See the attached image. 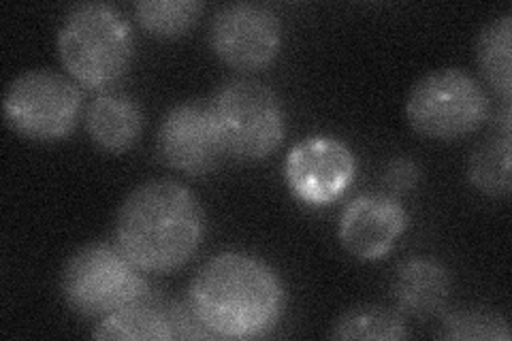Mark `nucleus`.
I'll return each mask as SVG.
<instances>
[{
    "instance_id": "7ed1b4c3",
    "label": "nucleus",
    "mask_w": 512,
    "mask_h": 341,
    "mask_svg": "<svg viewBox=\"0 0 512 341\" xmlns=\"http://www.w3.org/2000/svg\"><path fill=\"white\" fill-rule=\"evenodd\" d=\"M58 56L75 84L105 90L120 81L133 62V32L105 3L75 5L58 30Z\"/></svg>"
},
{
    "instance_id": "f3484780",
    "label": "nucleus",
    "mask_w": 512,
    "mask_h": 341,
    "mask_svg": "<svg viewBox=\"0 0 512 341\" xmlns=\"http://www.w3.org/2000/svg\"><path fill=\"white\" fill-rule=\"evenodd\" d=\"M402 314L382 305H357L333 324V339H406Z\"/></svg>"
},
{
    "instance_id": "f03ea898",
    "label": "nucleus",
    "mask_w": 512,
    "mask_h": 341,
    "mask_svg": "<svg viewBox=\"0 0 512 341\" xmlns=\"http://www.w3.org/2000/svg\"><path fill=\"white\" fill-rule=\"evenodd\" d=\"M205 229L199 199L184 184L150 180L128 192L116 218V246L146 273H169L197 254Z\"/></svg>"
},
{
    "instance_id": "20e7f679",
    "label": "nucleus",
    "mask_w": 512,
    "mask_h": 341,
    "mask_svg": "<svg viewBox=\"0 0 512 341\" xmlns=\"http://www.w3.org/2000/svg\"><path fill=\"white\" fill-rule=\"evenodd\" d=\"M143 273L118 246L94 241L64 263L60 292L71 312L105 318L148 295L150 284Z\"/></svg>"
},
{
    "instance_id": "dca6fc26",
    "label": "nucleus",
    "mask_w": 512,
    "mask_h": 341,
    "mask_svg": "<svg viewBox=\"0 0 512 341\" xmlns=\"http://www.w3.org/2000/svg\"><path fill=\"white\" fill-rule=\"evenodd\" d=\"M510 137L500 135L483 141L472 152L468 162L470 184L489 197H508L510 180Z\"/></svg>"
},
{
    "instance_id": "6ab92c4d",
    "label": "nucleus",
    "mask_w": 512,
    "mask_h": 341,
    "mask_svg": "<svg viewBox=\"0 0 512 341\" xmlns=\"http://www.w3.org/2000/svg\"><path fill=\"white\" fill-rule=\"evenodd\" d=\"M436 337L448 341H510V327L498 312L457 310L442 318Z\"/></svg>"
},
{
    "instance_id": "0eeeda50",
    "label": "nucleus",
    "mask_w": 512,
    "mask_h": 341,
    "mask_svg": "<svg viewBox=\"0 0 512 341\" xmlns=\"http://www.w3.org/2000/svg\"><path fill=\"white\" fill-rule=\"evenodd\" d=\"M82 113V90L60 73L35 69L15 77L3 101L7 126L30 141H60Z\"/></svg>"
},
{
    "instance_id": "f257e3e1",
    "label": "nucleus",
    "mask_w": 512,
    "mask_h": 341,
    "mask_svg": "<svg viewBox=\"0 0 512 341\" xmlns=\"http://www.w3.org/2000/svg\"><path fill=\"white\" fill-rule=\"evenodd\" d=\"M188 303L214 339L263 337L282 318L286 292L263 258L246 252L212 256L190 282Z\"/></svg>"
},
{
    "instance_id": "39448f33",
    "label": "nucleus",
    "mask_w": 512,
    "mask_h": 341,
    "mask_svg": "<svg viewBox=\"0 0 512 341\" xmlns=\"http://www.w3.org/2000/svg\"><path fill=\"white\" fill-rule=\"evenodd\" d=\"M224 154L263 160L284 141L286 120L280 96L256 79H231L210 101Z\"/></svg>"
},
{
    "instance_id": "4468645a",
    "label": "nucleus",
    "mask_w": 512,
    "mask_h": 341,
    "mask_svg": "<svg viewBox=\"0 0 512 341\" xmlns=\"http://www.w3.org/2000/svg\"><path fill=\"white\" fill-rule=\"evenodd\" d=\"M90 139L105 152H126L143 133V111L133 96L103 92L86 109Z\"/></svg>"
},
{
    "instance_id": "9d476101",
    "label": "nucleus",
    "mask_w": 512,
    "mask_h": 341,
    "mask_svg": "<svg viewBox=\"0 0 512 341\" xmlns=\"http://www.w3.org/2000/svg\"><path fill=\"white\" fill-rule=\"evenodd\" d=\"M156 152L167 167L186 175H207L227 156L210 103L190 101L167 111L158 126Z\"/></svg>"
},
{
    "instance_id": "2eb2a0df",
    "label": "nucleus",
    "mask_w": 512,
    "mask_h": 341,
    "mask_svg": "<svg viewBox=\"0 0 512 341\" xmlns=\"http://www.w3.org/2000/svg\"><path fill=\"white\" fill-rule=\"evenodd\" d=\"M512 15L504 13L480 30L476 41V62L483 79L510 101L512 94Z\"/></svg>"
},
{
    "instance_id": "ddd939ff",
    "label": "nucleus",
    "mask_w": 512,
    "mask_h": 341,
    "mask_svg": "<svg viewBox=\"0 0 512 341\" xmlns=\"http://www.w3.org/2000/svg\"><path fill=\"white\" fill-rule=\"evenodd\" d=\"M451 290V273L429 258H410L399 265L393 278V299L397 307L416 318L440 314L451 297Z\"/></svg>"
},
{
    "instance_id": "aec40b11",
    "label": "nucleus",
    "mask_w": 512,
    "mask_h": 341,
    "mask_svg": "<svg viewBox=\"0 0 512 341\" xmlns=\"http://www.w3.org/2000/svg\"><path fill=\"white\" fill-rule=\"evenodd\" d=\"M384 182L393 192H408L419 182V167L410 158H395L384 175Z\"/></svg>"
},
{
    "instance_id": "f8f14e48",
    "label": "nucleus",
    "mask_w": 512,
    "mask_h": 341,
    "mask_svg": "<svg viewBox=\"0 0 512 341\" xmlns=\"http://www.w3.org/2000/svg\"><path fill=\"white\" fill-rule=\"evenodd\" d=\"M408 226L404 205L391 194H363L340 216L342 246L359 261H378L395 246Z\"/></svg>"
},
{
    "instance_id": "a211bd4d",
    "label": "nucleus",
    "mask_w": 512,
    "mask_h": 341,
    "mask_svg": "<svg viewBox=\"0 0 512 341\" xmlns=\"http://www.w3.org/2000/svg\"><path fill=\"white\" fill-rule=\"evenodd\" d=\"M197 0H141L135 5L139 26L158 39H178L199 22Z\"/></svg>"
},
{
    "instance_id": "423d86ee",
    "label": "nucleus",
    "mask_w": 512,
    "mask_h": 341,
    "mask_svg": "<svg viewBox=\"0 0 512 341\" xmlns=\"http://www.w3.org/2000/svg\"><path fill=\"white\" fill-rule=\"evenodd\" d=\"M406 116L427 139L455 141L472 135L489 118V96L480 81L461 69H438L416 81Z\"/></svg>"
},
{
    "instance_id": "1a4fd4ad",
    "label": "nucleus",
    "mask_w": 512,
    "mask_h": 341,
    "mask_svg": "<svg viewBox=\"0 0 512 341\" xmlns=\"http://www.w3.org/2000/svg\"><path fill=\"white\" fill-rule=\"evenodd\" d=\"M357 162L346 143L314 135L293 145L284 162V177L295 197L308 205L340 199L355 180Z\"/></svg>"
},
{
    "instance_id": "6e6552de",
    "label": "nucleus",
    "mask_w": 512,
    "mask_h": 341,
    "mask_svg": "<svg viewBox=\"0 0 512 341\" xmlns=\"http://www.w3.org/2000/svg\"><path fill=\"white\" fill-rule=\"evenodd\" d=\"M216 56L239 71H259L282 47V24L274 9L259 3H233L216 11L210 26Z\"/></svg>"
},
{
    "instance_id": "9b49d317",
    "label": "nucleus",
    "mask_w": 512,
    "mask_h": 341,
    "mask_svg": "<svg viewBox=\"0 0 512 341\" xmlns=\"http://www.w3.org/2000/svg\"><path fill=\"white\" fill-rule=\"evenodd\" d=\"M94 339H214L192 312L190 303H180L154 295L122 307V310L101 318L92 331Z\"/></svg>"
}]
</instances>
